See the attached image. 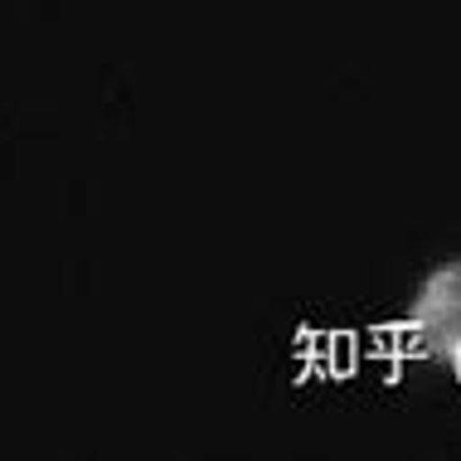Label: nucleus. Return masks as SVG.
I'll return each mask as SVG.
<instances>
[{"label": "nucleus", "instance_id": "f257e3e1", "mask_svg": "<svg viewBox=\"0 0 461 461\" xmlns=\"http://www.w3.org/2000/svg\"><path fill=\"white\" fill-rule=\"evenodd\" d=\"M408 330L422 355L447 359V365L461 359V263H447L428 277L408 311Z\"/></svg>", "mask_w": 461, "mask_h": 461}]
</instances>
